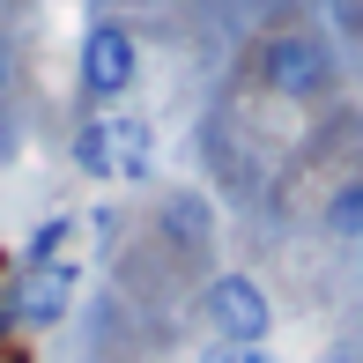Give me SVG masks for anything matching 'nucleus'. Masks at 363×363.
Masks as SVG:
<instances>
[{"instance_id":"f257e3e1","label":"nucleus","mask_w":363,"mask_h":363,"mask_svg":"<svg viewBox=\"0 0 363 363\" xmlns=\"http://www.w3.org/2000/svg\"><path fill=\"white\" fill-rule=\"evenodd\" d=\"M201 319L216 326L223 349H267V334H274V304L252 274H216L201 289Z\"/></svg>"},{"instance_id":"f03ea898","label":"nucleus","mask_w":363,"mask_h":363,"mask_svg":"<svg viewBox=\"0 0 363 363\" xmlns=\"http://www.w3.org/2000/svg\"><path fill=\"white\" fill-rule=\"evenodd\" d=\"M141 74V38L119 23V15H96L82 30V96L89 104H119Z\"/></svg>"},{"instance_id":"7ed1b4c3","label":"nucleus","mask_w":363,"mask_h":363,"mask_svg":"<svg viewBox=\"0 0 363 363\" xmlns=\"http://www.w3.org/2000/svg\"><path fill=\"white\" fill-rule=\"evenodd\" d=\"M74 282H82V267H74V259H52V267H23L8 289H0V319H15L23 334H45V326H60V319H67Z\"/></svg>"},{"instance_id":"20e7f679","label":"nucleus","mask_w":363,"mask_h":363,"mask_svg":"<svg viewBox=\"0 0 363 363\" xmlns=\"http://www.w3.org/2000/svg\"><path fill=\"white\" fill-rule=\"evenodd\" d=\"M259 82L274 96H319L334 82V45L304 38V30H282V38L259 45Z\"/></svg>"},{"instance_id":"39448f33","label":"nucleus","mask_w":363,"mask_h":363,"mask_svg":"<svg viewBox=\"0 0 363 363\" xmlns=\"http://www.w3.org/2000/svg\"><path fill=\"white\" fill-rule=\"evenodd\" d=\"M104 156H111V178H119V186H148V171H156V134H148V119L111 111L104 119Z\"/></svg>"},{"instance_id":"423d86ee","label":"nucleus","mask_w":363,"mask_h":363,"mask_svg":"<svg viewBox=\"0 0 363 363\" xmlns=\"http://www.w3.org/2000/svg\"><path fill=\"white\" fill-rule=\"evenodd\" d=\"M156 223H163V238L186 245V252H208V238H216V208H208L201 193H171V201L156 208Z\"/></svg>"},{"instance_id":"0eeeda50","label":"nucleus","mask_w":363,"mask_h":363,"mask_svg":"<svg viewBox=\"0 0 363 363\" xmlns=\"http://www.w3.org/2000/svg\"><path fill=\"white\" fill-rule=\"evenodd\" d=\"M67 238H74V216H45L38 230H30V245H23V267H52V259H67Z\"/></svg>"},{"instance_id":"6e6552de","label":"nucleus","mask_w":363,"mask_h":363,"mask_svg":"<svg viewBox=\"0 0 363 363\" xmlns=\"http://www.w3.org/2000/svg\"><path fill=\"white\" fill-rule=\"evenodd\" d=\"M326 230H334V238H363V178L326 193Z\"/></svg>"},{"instance_id":"1a4fd4ad","label":"nucleus","mask_w":363,"mask_h":363,"mask_svg":"<svg viewBox=\"0 0 363 363\" xmlns=\"http://www.w3.org/2000/svg\"><path fill=\"white\" fill-rule=\"evenodd\" d=\"M74 171H82V178H111V156H104V119L74 126Z\"/></svg>"},{"instance_id":"9d476101","label":"nucleus","mask_w":363,"mask_h":363,"mask_svg":"<svg viewBox=\"0 0 363 363\" xmlns=\"http://www.w3.org/2000/svg\"><path fill=\"white\" fill-rule=\"evenodd\" d=\"M326 8L341 15V30H349V38H363V0H326Z\"/></svg>"},{"instance_id":"9b49d317","label":"nucleus","mask_w":363,"mask_h":363,"mask_svg":"<svg viewBox=\"0 0 363 363\" xmlns=\"http://www.w3.org/2000/svg\"><path fill=\"white\" fill-rule=\"evenodd\" d=\"M8 74H15V67H8V45H0V96H8Z\"/></svg>"},{"instance_id":"f8f14e48","label":"nucleus","mask_w":363,"mask_h":363,"mask_svg":"<svg viewBox=\"0 0 363 363\" xmlns=\"http://www.w3.org/2000/svg\"><path fill=\"white\" fill-rule=\"evenodd\" d=\"M238 363H274V356H267V349H245V356H238Z\"/></svg>"},{"instance_id":"ddd939ff","label":"nucleus","mask_w":363,"mask_h":363,"mask_svg":"<svg viewBox=\"0 0 363 363\" xmlns=\"http://www.w3.org/2000/svg\"><path fill=\"white\" fill-rule=\"evenodd\" d=\"M0 267H15V259H8V252H0Z\"/></svg>"}]
</instances>
